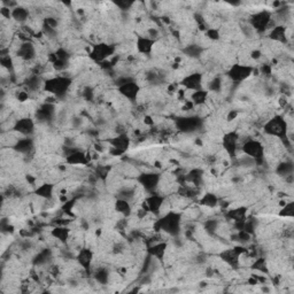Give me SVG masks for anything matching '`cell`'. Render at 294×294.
I'll use <instances>...</instances> for the list:
<instances>
[{"label": "cell", "mask_w": 294, "mask_h": 294, "mask_svg": "<svg viewBox=\"0 0 294 294\" xmlns=\"http://www.w3.org/2000/svg\"><path fill=\"white\" fill-rule=\"evenodd\" d=\"M183 222V213L176 210H168L156 218L153 228L154 231L158 233H166L169 237L177 238L182 233Z\"/></svg>", "instance_id": "cell-1"}, {"label": "cell", "mask_w": 294, "mask_h": 294, "mask_svg": "<svg viewBox=\"0 0 294 294\" xmlns=\"http://www.w3.org/2000/svg\"><path fill=\"white\" fill-rule=\"evenodd\" d=\"M73 85V78L65 75H57L44 82V91L51 93L55 99H63Z\"/></svg>", "instance_id": "cell-2"}, {"label": "cell", "mask_w": 294, "mask_h": 294, "mask_svg": "<svg viewBox=\"0 0 294 294\" xmlns=\"http://www.w3.org/2000/svg\"><path fill=\"white\" fill-rule=\"evenodd\" d=\"M263 131L267 136L285 141L289 138L288 121L285 120V117L283 115H275V116L269 118L266 122V124L263 125Z\"/></svg>", "instance_id": "cell-3"}, {"label": "cell", "mask_w": 294, "mask_h": 294, "mask_svg": "<svg viewBox=\"0 0 294 294\" xmlns=\"http://www.w3.org/2000/svg\"><path fill=\"white\" fill-rule=\"evenodd\" d=\"M117 91L120 95L129 100L130 102H136L139 97L140 87L133 77L121 76L116 80Z\"/></svg>", "instance_id": "cell-4"}, {"label": "cell", "mask_w": 294, "mask_h": 294, "mask_svg": "<svg viewBox=\"0 0 294 294\" xmlns=\"http://www.w3.org/2000/svg\"><path fill=\"white\" fill-rule=\"evenodd\" d=\"M240 151L244 155L253 159L256 163V166L264 161L266 159V147L261 141L254 138L247 139L240 146Z\"/></svg>", "instance_id": "cell-5"}, {"label": "cell", "mask_w": 294, "mask_h": 294, "mask_svg": "<svg viewBox=\"0 0 294 294\" xmlns=\"http://www.w3.org/2000/svg\"><path fill=\"white\" fill-rule=\"evenodd\" d=\"M273 21V13L269 12V10H260V12H256L249 16L248 25L254 31L263 33L268 29H270Z\"/></svg>", "instance_id": "cell-6"}, {"label": "cell", "mask_w": 294, "mask_h": 294, "mask_svg": "<svg viewBox=\"0 0 294 294\" xmlns=\"http://www.w3.org/2000/svg\"><path fill=\"white\" fill-rule=\"evenodd\" d=\"M255 68L253 66L244 65V63H233L230 66V68L226 70V77L229 78L232 83L240 84L248 80L253 75Z\"/></svg>", "instance_id": "cell-7"}, {"label": "cell", "mask_w": 294, "mask_h": 294, "mask_svg": "<svg viewBox=\"0 0 294 294\" xmlns=\"http://www.w3.org/2000/svg\"><path fill=\"white\" fill-rule=\"evenodd\" d=\"M175 125L178 131L183 133H193L202 128L203 121L198 115H186V116L177 117L175 120Z\"/></svg>", "instance_id": "cell-8"}, {"label": "cell", "mask_w": 294, "mask_h": 294, "mask_svg": "<svg viewBox=\"0 0 294 294\" xmlns=\"http://www.w3.org/2000/svg\"><path fill=\"white\" fill-rule=\"evenodd\" d=\"M161 174L154 173V171H147V173H141L137 176V183L143 188L144 191L150 193H154L158 191V188L161 183Z\"/></svg>", "instance_id": "cell-9"}, {"label": "cell", "mask_w": 294, "mask_h": 294, "mask_svg": "<svg viewBox=\"0 0 294 294\" xmlns=\"http://www.w3.org/2000/svg\"><path fill=\"white\" fill-rule=\"evenodd\" d=\"M222 146L224 148V151L229 154L230 158L232 160H237L238 151L240 147V135L239 132L233 130L225 133L222 138Z\"/></svg>", "instance_id": "cell-10"}, {"label": "cell", "mask_w": 294, "mask_h": 294, "mask_svg": "<svg viewBox=\"0 0 294 294\" xmlns=\"http://www.w3.org/2000/svg\"><path fill=\"white\" fill-rule=\"evenodd\" d=\"M166 201V196L163 195H160L158 192L150 193L147 198L143 202V209L148 214L156 215V217L160 216V211H161L163 204Z\"/></svg>", "instance_id": "cell-11"}, {"label": "cell", "mask_w": 294, "mask_h": 294, "mask_svg": "<svg viewBox=\"0 0 294 294\" xmlns=\"http://www.w3.org/2000/svg\"><path fill=\"white\" fill-rule=\"evenodd\" d=\"M115 46L107 43H99L93 45L90 52V58L97 63H105L114 54Z\"/></svg>", "instance_id": "cell-12"}, {"label": "cell", "mask_w": 294, "mask_h": 294, "mask_svg": "<svg viewBox=\"0 0 294 294\" xmlns=\"http://www.w3.org/2000/svg\"><path fill=\"white\" fill-rule=\"evenodd\" d=\"M247 249L244 246H237L230 249H225L219 253V258L224 261L232 269H238L240 266V256L246 253Z\"/></svg>", "instance_id": "cell-13"}, {"label": "cell", "mask_w": 294, "mask_h": 294, "mask_svg": "<svg viewBox=\"0 0 294 294\" xmlns=\"http://www.w3.org/2000/svg\"><path fill=\"white\" fill-rule=\"evenodd\" d=\"M180 85L184 90L190 91H199L202 90L203 85V75L201 73H191L189 75L184 76L180 82Z\"/></svg>", "instance_id": "cell-14"}, {"label": "cell", "mask_w": 294, "mask_h": 294, "mask_svg": "<svg viewBox=\"0 0 294 294\" xmlns=\"http://www.w3.org/2000/svg\"><path fill=\"white\" fill-rule=\"evenodd\" d=\"M36 122L31 117H22L15 121L13 131L21 135V137H31L35 133Z\"/></svg>", "instance_id": "cell-15"}, {"label": "cell", "mask_w": 294, "mask_h": 294, "mask_svg": "<svg viewBox=\"0 0 294 294\" xmlns=\"http://www.w3.org/2000/svg\"><path fill=\"white\" fill-rule=\"evenodd\" d=\"M108 144L113 151L116 152V154H123L130 146V137L126 132H120L117 133V136L108 139Z\"/></svg>", "instance_id": "cell-16"}, {"label": "cell", "mask_w": 294, "mask_h": 294, "mask_svg": "<svg viewBox=\"0 0 294 294\" xmlns=\"http://www.w3.org/2000/svg\"><path fill=\"white\" fill-rule=\"evenodd\" d=\"M55 116V105L52 102H45L36 110V120L39 123H47L53 121Z\"/></svg>", "instance_id": "cell-17"}, {"label": "cell", "mask_w": 294, "mask_h": 294, "mask_svg": "<svg viewBox=\"0 0 294 294\" xmlns=\"http://www.w3.org/2000/svg\"><path fill=\"white\" fill-rule=\"evenodd\" d=\"M16 55L20 59H22V60L27 62L35 60L37 55L36 47L31 42H22L20 44V46L17 47Z\"/></svg>", "instance_id": "cell-18"}, {"label": "cell", "mask_w": 294, "mask_h": 294, "mask_svg": "<svg viewBox=\"0 0 294 294\" xmlns=\"http://www.w3.org/2000/svg\"><path fill=\"white\" fill-rule=\"evenodd\" d=\"M35 141L32 137H21L13 145V150L22 155H29L33 151Z\"/></svg>", "instance_id": "cell-19"}, {"label": "cell", "mask_w": 294, "mask_h": 294, "mask_svg": "<svg viewBox=\"0 0 294 294\" xmlns=\"http://www.w3.org/2000/svg\"><path fill=\"white\" fill-rule=\"evenodd\" d=\"M76 260L80 266L89 275L92 274V262H93V252L89 248H83L78 252Z\"/></svg>", "instance_id": "cell-20"}, {"label": "cell", "mask_w": 294, "mask_h": 294, "mask_svg": "<svg viewBox=\"0 0 294 294\" xmlns=\"http://www.w3.org/2000/svg\"><path fill=\"white\" fill-rule=\"evenodd\" d=\"M167 248H168V244L166 241H158V243L147 247V255H150L151 258H153L156 261L163 262Z\"/></svg>", "instance_id": "cell-21"}, {"label": "cell", "mask_w": 294, "mask_h": 294, "mask_svg": "<svg viewBox=\"0 0 294 294\" xmlns=\"http://www.w3.org/2000/svg\"><path fill=\"white\" fill-rule=\"evenodd\" d=\"M66 161L72 166H87L90 159L88 158L84 152L80 150H72L69 153H67Z\"/></svg>", "instance_id": "cell-22"}, {"label": "cell", "mask_w": 294, "mask_h": 294, "mask_svg": "<svg viewBox=\"0 0 294 294\" xmlns=\"http://www.w3.org/2000/svg\"><path fill=\"white\" fill-rule=\"evenodd\" d=\"M155 44V39H152L148 36H139L138 38H137L136 43L137 51H138V53L143 55H150L152 53V51H153Z\"/></svg>", "instance_id": "cell-23"}, {"label": "cell", "mask_w": 294, "mask_h": 294, "mask_svg": "<svg viewBox=\"0 0 294 294\" xmlns=\"http://www.w3.org/2000/svg\"><path fill=\"white\" fill-rule=\"evenodd\" d=\"M53 261V252L50 248H44L37 253L32 259V264L35 267H45Z\"/></svg>", "instance_id": "cell-24"}, {"label": "cell", "mask_w": 294, "mask_h": 294, "mask_svg": "<svg viewBox=\"0 0 294 294\" xmlns=\"http://www.w3.org/2000/svg\"><path fill=\"white\" fill-rule=\"evenodd\" d=\"M275 173L277 174V176L285 178V180L292 177L294 173V163L292 160H285V161L279 162L275 169Z\"/></svg>", "instance_id": "cell-25"}, {"label": "cell", "mask_w": 294, "mask_h": 294, "mask_svg": "<svg viewBox=\"0 0 294 294\" xmlns=\"http://www.w3.org/2000/svg\"><path fill=\"white\" fill-rule=\"evenodd\" d=\"M55 184L52 183H43L35 189V195L44 200H52L54 198Z\"/></svg>", "instance_id": "cell-26"}, {"label": "cell", "mask_w": 294, "mask_h": 294, "mask_svg": "<svg viewBox=\"0 0 294 294\" xmlns=\"http://www.w3.org/2000/svg\"><path fill=\"white\" fill-rule=\"evenodd\" d=\"M92 277L100 285H107L110 281L109 270L105 267H100L92 273Z\"/></svg>", "instance_id": "cell-27"}, {"label": "cell", "mask_w": 294, "mask_h": 294, "mask_svg": "<svg viewBox=\"0 0 294 294\" xmlns=\"http://www.w3.org/2000/svg\"><path fill=\"white\" fill-rule=\"evenodd\" d=\"M29 16H30V12H29V9L25 8V7H13L12 18L14 21L18 22V23H25V22L29 20Z\"/></svg>", "instance_id": "cell-28"}, {"label": "cell", "mask_w": 294, "mask_h": 294, "mask_svg": "<svg viewBox=\"0 0 294 294\" xmlns=\"http://www.w3.org/2000/svg\"><path fill=\"white\" fill-rule=\"evenodd\" d=\"M114 208H115V210L117 211V213H120L122 215V216L128 217V216H130V215H131L132 206H131V202L128 201V200L117 199L116 198V201H115Z\"/></svg>", "instance_id": "cell-29"}, {"label": "cell", "mask_w": 294, "mask_h": 294, "mask_svg": "<svg viewBox=\"0 0 294 294\" xmlns=\"http://www.w3.org/2000/svg\"><path fill=\"white\" fill-rule=\"evenodd\" d=\"M269 38L279 43H286V27L275 25L269 32Z\"/></svg>", "instance_id": "cell-30"}, {"label": "cell", "mask_w": 294, "mask_h": 294, "mask_svg": "<svg viewBox=\"0 0 294 294\" xmlns=\"http://www.w3.org/2000/svg\"><path fill=\"white\" fill-rule=\"evenodd\" d=\"M183 53L188 58L200 59L203 53V48H202V46L198 45V44H190V45L185 46L183 48Z\"/></svg>", "instance_id": "cell-31"}, {"label": "cell", "mask_w": 294, "mask_h": 294, "mask_svg": "<svg viewBox=\"0 0 294 294\" xmlns=\"http://www.w3.org/2000/svg\"><path fill=\"white\" fill-rule=\"evenodd\" d=\"M199 203L201 204V206L208 207V208H215L216 206H218L219 199L216 195H214V193L206 192L201 198H200Z\"/></svg>", "instance_id": "cell-32"}, {"label": "cell", "mask_w": 294, "mask_h": 294, "mask_svg": "<svg viewBox=\"0 0 294 294\" xmlns=\"http://www.w3.org/2000/svg\"><path fill=\"white\" fill-rule=\"evenodd\" d=\"M51 234H52V237L55 238L57 240L62 241V243H66L70 236V230L65 225H60V226H57V228H54L53 230H52Z\"/></svg>", "instance_id": "cell-33"}, {"label": "cell", "mask_w": 294, "mask_h": 294, "mask_svg": "<svg viewBox=\"0 0 294 294\" xmlns=\"http://www.w3.org/2000/svg\"><path fill=\"white\" fill-rule=\"evenodd\" d=\"M203 228H204V231L213 236V234L216 233L217 230L219 229V221L217 218L207 219V221L204 222Z\"/></svg>", "instance_id": "cell-34"}, {"label": "cell", "mask_w": 294, "mask_h": 294, "mask_svg": "<svg viewBox=\"0 0 294 294\" xmlns=\"http://www.w3.org/2000/svg\"><path fill=\"white\" fill-rule=\"evenodd\" d=\"M207 97H208V91L206 90H199V91L192 92L191 102L193 105H202V103L206 101Z\"/></svg>", "instance_id": "cell-35"}, {"label": "cell", "mask_w": 294, "mask_h": 294, "mask_svg": "<svg viewBox=\"0 0 294 294\" xmlns=\"http://www.w3.org/2000/svg\"><path fill=\"white\" fill-rule=\"evenodd\" d=\"M279 215L283 217H293L294 215V202L293 201H289L285 202L284 206L281 209V213Z\"/></svg>", "instance_id": "cell-36"}, {"label": "cell", "mask_w": 294, "mask_h": 294, "mask_svg": "<svg viewBox=\"0 0 294 294\" xmlns=\"http://www.w3.org/2000/svg\"><path fill=\"white\" fill-rule=\"evenodd\" d=\"M208 90L213 92H219L222 90V78L219 76L214 77L209 83H208Z\"/></svg>", "instance_id": "cell-37"}, {"label": "cell", "mask_w": 294, "mask_h": 294, "mask_svg": "<svg viewBox=\"0 0 294 294\" xmlns=\"http://www.w3.org/2000/svg\"><path fill=\"white\" fill-rule=\"evenodd\" d=\"M206 36L208 38H210L211 40H218L219 39V31L217 29H213V28H209L206 30Z\"/></svg>", "instance_id": "cell-38"}, {"label": "cell", "mask_w": 294, "mask_h": 294, "mask_svg": "<svg viewBox=\"0 0 294 294\" xmlns=\"http://www.w3.org/2000/svg\"><path fill=\"white\" fill-rule=\"evenodd\" d=\"M260 72H261V74L264 76H270L271 74H273V67L264 63V65L261 66V68H260Z\"/></svg>", "instance_id": "cell-39"}, {"label": "cell", "mask_w": 294, "mask_h": 294, "mask_svg": "<svg viewBox=\"0 0 294 294\" xmlns=\"http://www.w3.org/2000/svg\"><path fill=\"white\" fill-rule=\"evenodd\" d=\"M261 57H262V53L260 50H255L251 53V58L253 59V60H259V59Z\"/></svg>", "instance_id": "cell-40"}]
</instances>
